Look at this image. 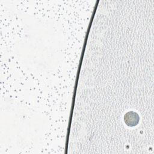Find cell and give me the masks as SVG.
<instances>
[{
    "instance_id": "cell-1",
    "label": "cell",
    "mask_w": 154,
    "mask_h": 154,
    "mask_svg": "<svg viewBox=\"0 0 154 154\" xmlns=\"http://www.w3.org/2000/svg\"><path fill=\"white\" fill-rule=\"evenodd\" d=\"M125 122L128 126H133L138 124L139 122L138 115L135 112H127L124 117Z\"/></svg>"
}]
</instances>
